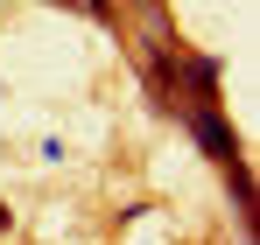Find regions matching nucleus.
<instances>
[{"mask_svg": "<svg viewBox=\"0 0 260 245\" xmlns=\"http://www.w3.org/2000/svg\"><path fill=\"white\" fill-rule=\"evenodd\" d=\"M190 119H197V140H204V147H211L218 161H239V147H232V133H225V126L211 119V105H197V112H190Z\"/></svg>", "mask_w": 260, "mask_h": 245, "instance_id": "f257e3e1", "label": "nucleus"}, {"mask_svg": "<svg viewBox=\"0 0 260 245\" xmlns=\"http://www.w3.org/2000/svg\"><path fill=\"white\" fill-rule=\"evenodd\" d=\"M85 7H91V14H113V7H106V0H85Z\"/></svg>", "mask_w": 260, "mask_h": 245, "instance_id": "f03ea898", "label": "nucleus"}]
</instances>
